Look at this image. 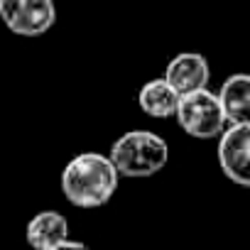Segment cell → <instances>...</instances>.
Segmentation results:
<instances>
[{
	"instance_id": "obj_1",
	"label": "cell",
	"mask_w": 250,
	"mask_h": 250,
	"mask_svg": "<svg viewBox=\"0 0 250 250\" xmlns=\"http://www.w3.org/2000/svg\"><path fill=\"white\" fill-rule=\"evenodd\" d=\"M120 172L110 155L81 152L66 162L62 172V191L71 206L98 208L118 191Z\"/></svg>"
},
{
	"instance_id": "obj_2",
	"label": "cell",
	"mask_w": 250,
	"mask_h": 250,
	"mask_svg": "<svg viewBox=\"0 0 250 250\" xmlns=\"http://www.w3.org/2000/svg\"><path fill=\"white\" fill-rule=\"evenodd\" d=\"M110 160L120 177L145 179L165 169L169 162V145L152 130H130L110 145Z\"/></svg>"
},
{
	"instance_id": "obj_3",
	"label": "cell",
	"mask_w": 250,
	"mask_h": 250,
	"mask_svg": "<svg viewBox=\"0 0 250 250\" xmlns=\"http://www.w3.org/2000/svg\"><path fill=\"white\" fill-rule=\"evenodd\" d=\"M174 118L179 123V128L194 140H213L228 125L218 93L208 91L206 86L191 93H184L179 98V108Z\"/></svg>"
},
{
	"instance_id": "obj_4",
	"label": "cell",
	"mask_w": 250,
	"mask_h": 250,
	"mask_svg": "<svg viewBox=\"0 0 250 250\" xmlns=\"http://www.w3.org/2000/svg\"><path fill=\"white\" fill-rule=\"evenodd\" d=\"M0 20L18 37H42L57 22L54 0H0Z\"/></svg>"
},
{
	"instance_id": "obj_5",
	"label": "cell",
	"mask_w": 250,
	"mask_h": 250,
	"mask_svg": "<svg viewBox=\"0 0 250 250\" xmlns=\"http://www.w3.org/2000/svg\"><path fill=\"white\" fill-rule=\"evenodd\" d=\"M218 165L226 179L250 187V123H228L218 135Z\"/></svg>"
},
{
	"instance_id": "obj_6",
	"label": "cell",
	"mask_w": 250,
	"mask_h": 250,
	"mask_svg": "<svg viewBox=\"0 0 250 250\" xmlns=\"http://www.w3.org/2000/svg\"><path fill=\"white\" fill-rule=\"evenodd\" d=\"M165 79L184 96V93L208 86L211 66H208L206 57L199 52H179L169 59V64L165 69Z\"/></svg>"
},
{
	"instance_id": "obj_7",
	"label": "cell",
	"mask_w": 250,
	"mask_h": 250,
	"mask_svg": "<svg viewBox=\"0 0 250 250\" xmlns=\"http://www.w3.org/2000/svg\"><path fill=\"white\" fill-rule=\"evenodd\" d=\"M25 235L37 250H59L69 238V221L59 211H42L27 223Z\"/></svg>"
},
{
	"instance_id": "obj_8",
	"label": "cell",
	"mask_w": 250,
	"mask_h": 250,
	"mask_svg": "<svg viewBox=\"0 0 250 250\" xmlns=\"http://www.w3.org/2000/svg\"><path fill=\"white\" fill-rule=\"evenodd\" d=\"M179 98H182V93L162 76V79H152V81L143 83V88L138 93V105L143 108L145 115L162 120V118L177 115Z\"/></svg>"
},
{
	"instance_id": "obj_9",
	"label": "cell",
	"mask_w": 250,
	"mask_h": 250,
	"mask_svg": "<svg viewBox=\"0 0 250 250\" xmlns=\"http://www.w3.org/2000/svg\"><path fill=\"white\" fill-rule=\"evenodd\" d=\"M218 98L228 123H250V74H230L221 83Z\"/></svg>"
}]
</instances>
